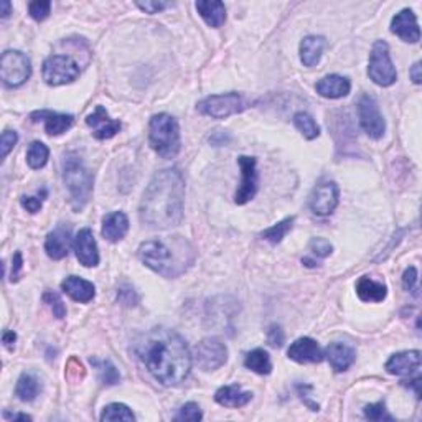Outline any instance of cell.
Segmentation results:
<instances>
[{"label":"cell","mask_w":422,"mask_h":422,"mask_svg":"<svg viewBox=\"0 0 422 422\" xmlns=\"http://www.w3.org/2000/svg\"><path fill=\"white\" fill-rule=\"evenodd\" d=\"M43 302L51 309V312H53V315L56 316V319H65V316H66V307H65V304H63L61 297L56 292H53V290L45 292L43 294Z\"/></svg>","instance_id":"cell-37"},{"label":"cell","mask_w":422,"mask_h":422,"mask_svg":"<svg viewBox=\"0 0 422 422\" xmlns=\"http://www.w3.org/2000/svg\"><path fill=\"white\" fill-rule=\"evenodd\" d=\"M325 355H326V360L330 363V366L334 368L336 373L346 371V369L350 368L356 360L355 348L340 341L330 343L329 348H326Z\"/></svg>","instance_id":"cell-20"},{"label":"cell","mask_w":422,"mask_h":422,"mask_svg":"<svg viewBox=\"0 0 422 422\" xmlns=\"http://www.w3.org/2000/svg\"><path fill=\"white\" fill-rule=\"evenodd\" d=\"M149 140L152 149L163 158L178 155L182 147L180 128L170 114H155L149 124Z\"/></svg>","instance_id":"cell-5"},{"label":"cell","mask_w":422,"mask_h":422,"mask_svg":"<svg viewBox=\"0 0 422 422\" xmlns=\"http://www.w3.org/2000/svg\"><path fill=\"white\" fill-rule=\"evenodd\" d=\"M63 182L70 192L73 208L81 211L93 195L94 177L78 155L68 154L63 160Z\"/></svg>","instance_id":"cell-4"},{"label":"cell","mask_w":422,"mask_h":422,"mask_svg":"<svg viewBox=\"0 0 422 422\" xmlns=\"http://www.w3.org/2000/svg\"><path fill=\"white\" fill-rule=\"evenodd\" d=\"M228 360V348L218 339H205L195 348V361L203 371H215Z\"/></svg>","instance_id":"cell-10"},{"label":"cell","mask_w":422,"mask_h":422,"mask_svg":"<svg viewBox=\"0 0 422 422\" xmlns=\"http://www.w3.org/2000/svg\"><path fill=\"white\" fill-rule=\"evenodd\" d=\"M246 108H249V103L240 93L213 94V96H208L203 101H200L197 106L200 114L213 119H226L230 115L242 113Z\"/></svg>","instance_id":"cell-6"},{"label":"cell","mask_w":422,"mask_h":422,"mask_svg":"<svg viewBox=\"0 0 422 422\" xmlns=\"http://www.w3.org/2000/svg\"><path fill=\"white\" fill-rule=\"evenodd\" d=\"M43 79L50 86H63L79 76V65L71 56L51 55L43 63Z\"/></svg>","instance_id":"cell-9"},{"label":"cell","mask_w":422,"mask_h":422,"mask_svg":"<svg viewBox=\"0 0 422 422\" xmlns=\"http://www.w3.org/2000/svg\"><path fill=\"white\" fill-rule=\"evenodd\" d=\"M19 135L17 132L14 130H5L2 137H0V149H2V158L7 157L10 154V150L14 149L15 144H17Z\"/></svg>","instance_id":"cell-43"},{"label":"cell","mask_w":422,"mask_h":422,"mask_svg":"<svg viewBox=\"0 0 422 422\" xmlns=\"http://www.w3.org/2000/svg\"><path fill=\"white\" fill-rule=\"evenodd\" d=\"M22 267H24V257L22 252L17 251L12 257V272H10V281L17 282L20 276H22Z\"/></svg>","instance_id":"cell-46"},{"label":"cell","mask_w":422,"mask_h":422,"mask_svg":"<svg viewBox=\"0 0 422 422\" xmlns=\"http://www.w3.org/2000/svg\"><path fill=\"white\" fill-rule=\"evenodd\" d=\"M135 5L140 10H144L145 14H158L162 12L163 9L170 7V4L168 2H152V0H149V2H137Z\"/></svg>","instance_id":"cell-47"},{"label":"cell","mask_w":422,"mask_h":422,"mask_svg":"<svg viewBox=\"0 0 422 422\" xmlns=\"http://www.w3.org/2000/svg\"><path fill=\"white\" fill-rule=\"evenodd\" d=\"M71 246V231L70 228H65V226H58L55 231L46 236L45 241V251L48 254L50 259L60 261L65 259L70 252Z\"/></svg>","instance_id":"cell-19"},{"label":"cell","mask_w":422,"mask_h":422,"mask_svg":"<svg viewBox=\"0 0 422 422\" xmlns=\"http://www.w3.org/2000/svg\"><path fill=\"white\" fill-rule=\"evenodd\" d=\"M86 124L93 129V135L99 140L110 139L120 130L119 120L110 118L103 106H96V109L86 118Z\"/></svg>","instance_id":"cell-14"},{"label":"cell","mask_w":422,"mask_h":422,"mask_svg":"<svg viewBox=\"0 0 422 422\" xmlns=\"http://www.w3.org/2000/svg\"><path fill=\"white\" fill-rule=\"evenodd\" d=\"M245 366L257 374H269L272 371L271 356L262 348H256V350L247 353L245 358Z\"/></svg>","instance_id":"cell-30"},{"label":"cell","mask_w":422,"mask_h":422,"mask_svg":"<svg viewBox=\"0 0 422 422\" xmlns=\"http://www.w3.org/2000/svg\"><path fill=\"white\" fill-rule=\"evenodd\" d=\"M403 287L408 290V292H413L418 295V271L416 267H408L403 274Z\"/></svg>","instance_id":"cell-45"},{"label":"cell","mask_w":422,"mask_h":422,"mask_svg":"<svg viewBox=\"0 0 422 422\" xmlns=\"http://www.w3.org/2000/svg\"><path fill=\"white\" fill-rule=\"evenodd\" d=\"M325 46L326 41L324 36H305L300 41V60L305 66H315L320 61Z\"/></svg>","instance_id":"cell-28"},{"label":"cell","mask_w":422,"mask_h":422,"mask_svg":"<svg viewBox=\"0 0 422 422\" xmlns=\"http://www.w3.org/2000/svg\"><path fill=\"white\" fill-rule=\"evenodd\" d=\"M252 399V393L245 391L237 384H230V386L220 388L215 394V401L225 408H242Z\"/></svg>","instance_id":"cell-25"},{"label":"cell","mask_w":422,"mask_h":422,"mask_svg":"<svg viewBox=\"0 0 422 422\" xmlns=\"http://www.w3.org/2000/svg\"><path fill=\"white\" fill-rule=\"evenodd\" d=\"M5 418L10 419V421H31L30 416H26V414H9V413H5Z\"/></svg>","instance_id":"cell-50"},{"label":"cell","mask_w":422,"mask_h":422,"mask_svg":"<svg viewBox=\"0 0 422 422\" xmlns=\"http://www.w3.org/2000/svg\"><path fill=\"white\" fill-rule=\"evenodd\" d=\"M203 413L197 403H187L182 406L178 414L175 416V421H202Z\"/></svg>","instance_id":"cell-39"},{"label":"cell","mask_w":422,"mask_h":422,"mask_svg":"<svg viewBox=\"0 0 422 422\" xmlns=\"http://www.w3.org/2000/svg\"><path fill=\"white\" fill-rule=\"evenodd\" d=\"M368 75L373 79L374 84L383 88L391 86L398 79V73H396L391 56H389V46L386 41H374L371 55H369Z\"/></svg>","instance_id":"cell-7"},{"label":"cell","mask_w":422,"mask_h":422,"mask_svg":"<svg viewBox=\"0 0 422 422\" xmlns=\"http://www.w3.org/2000/svg\"><path fill=\"white\" fill-rule=\"evenodd\" d=\"M356 294L363 302H383L388 295V289L383 282H376L371 277L363 276L356 282Z\"/></svg>","instance_id":"cell-27"},{"label":"cell","mask_w":422,"mask_h":422,"mask_svg":"<svg viewBox=\"0 0 422 422\" xmlns=\"http://www.w3.org/2000/svg\"><path fill=\"white\" fill-rule=\"evenodd\" d=\"M31 75V63L22 51L9 50L0 58V78L5 86L19 88Z\"/></svg>","instance_id":"cell-8"},{"label":"cell","mask_w":422,"mask_h":422,"mask_svg":"<svg viewBox=\"0 0 422 422\" xmlns=\"http://www.w3.org/2000/svg\"><path fill=\"white\" fill-rule=\"evenodd\" d=\"M48 157L50 149L43 142H31L29 150H26V163H29L30 168H34V170H38V168L45 167L46 162H48Z\"/></svg>","instance_id":"cell-32"},{"label":"cell","mask_w":422,"mask_h":422,"mask_svg":"<svg viewBox=\"0 0 422 422\" xmlns=\"http://www.w3.org/2000/svg\"><path fill=\"white\" fill-rule=\"evenodd\" d=\"M409 75H411V79H413L416 84H421V79H422V76H421V61L414 63L413 68H411Z\"/></svg>","instance_id":"cell-48"},{"label":"cell","mask_w":422,"mask_h":422,"mask_svg":"<svg viewBox=\"0 0 422 422\" xmlns=\"http://www.w3.org/2000/svg\"><path fill=\"white\" fill-rule=\"evenodd\" d=\"M31 119L35 123L43 120L46 134L50 135H60L63 132H66L75 123V118L71 114H60V113H51V110H40V113L31 114Z\"/></svg>","instance_id":"cell-24"},{"label":"cell","mask_w":422,"mask_h":422,"mask_svg":"<svg viewBox=\"0 0 422 422\" xmlns=\"http://www.w3.org/2000/svg\"><path fill=\"white\" fill-rule=\"evenodd\" d=\"M391 31L398 35L401 40L408 41V43H418L421 40V30L418 25V19L413 10L404 9L399 14L394 15L391 22Z\"/></svg>","instance_id":"cell-16"},{"label":"cell","mask_w":422,"mask_h":422,"mask_svg":"<svg viewBox=\"0 0 422 422\" xmlns=\"http://www.w3.org/2000/svg\"><path fill=\"white\" fill-rule=\"evenodd\" d=\"M363 414H365V418L369 421H393V416L388 414V409H386V404H384V401H379V403L365 406Z\"/></svg>","instance_id":"cell-36"},{"label":"cell","mask_w":422,"mask_h":422,"mask_svg":"<svg viewBox=\"0 0 422 422\" xmlns=\"http://www.w3.org/2000/svg\"><path fill=\"white\" fill-rule=\"evenodd\" d=\"M129 231V218L123 211H113L103 218V230L101 233L104 240L110 242H118L128 235Z\"/></svg>","instance_id":"cell-21"},{"label":"cell","mask_w":422,"mask_h":422,"mask_svg":"<svg viewBox=\"0 0 422 422\" xmlns=\"http://www.w3.org/2000/svg\"><path fill=\"white\" fill-rule=\"evenodd\" d=\"M267 341H269V345L274 346V348H281L284 345V341H286V334H284L281 325L274 324V325L269 326Z\"/></svg>","instance_id":"cell-44"},{"label":"cell","mask_w":422,"mask_h":422,"mask_svg":"<svg viewBox=\"0 0 422 422\" xmlns=\"http://www.w3.org/2000/svg\"><path fill=\"white\" fill-rule=\"evenodd\" d=\"M287 356L295 363H320L324 360V351L319 346L314 339H309V336H302V339L295 340L292 345L289 346Z\"/></svg>","instance_id":"cell-17"},{"label":"cell","mask_w":422,"mask_h":422,"mask_svg":"<svg viewBox=\"0 0 422 422\" xmlns=\"http://www.w3.org/2000/svg\"><path fill=\"white\" fill-rule=\"evenodd\" d=\"M139 257L152 271L163 277H178L187 272L195 262V249L182 236L167 240H150L142 242Z\"/></svg>","instance_id":"cell-3"},{"label":"cell","mask_w":422,"mask_h":422,"mask_svg":"<svg viewBox=\"0 0 422 422\" xmlns=\"http://www.w3.org/2000/svg\"><path fill=\"white\" fill-rule=\"evenodd\" d=\"M45 198H46V190H41V192L36 193L35 197H22L20 203H22V207L26 211H30V213H36V211H40Z\"/></svg>","instance_id":"cell-42"},{"label":"cell","mask_w":422,"mask_h":422,"mask_svg":"<svg viewBox=\"0 0 422 422\" xmlns=\"http://www.w3.org/2000/svg\"><path fill=\"white\" fill-rule=\"evenodd\" d=\"M15 340H17V335H15L12 330H5V331H4L2 341H4V345H5V346H7V348H12V345L15 343Z\"/></svg>","instance_id":"cell-49"},{"label":"cell","mask_w":422,"mask_h":422,"mask_svg":"<svg viewBox=\"0 0 422 422\" xmlns=\"http://www.w3.org/2000/svg\"><path fill=\"white\" fill-rule=\"evenodd\" d=\"M89 361H91V365L96 368L99 381L106 384V386H114V384H118L120 381V374L118 371V368H115L109 360L91 358Z\"/></svg>","instance_id":"cell-31"},{"label":"cell","mask_w":422,"mask_h":422,"mask_svg":"<svg viewBox=\"0 0 422 422\" xmlns=\"http://www.w3.org/2000/svg\"><path fill=\"white\" fill-rule=\"evenodd\" d=\"M134 350L149 373L163 386L182 384L192 369L187 341L170 329L157 326L135 340Z\"/></svg>","instance_id":"cell-1"},{"label":"cell","mask_w":422,"mask_h":422,"mask_svg":"<svg viewBox=\"0 0 422 422\" xmlns=\"http://www.w3.org/2000/svg\"><path fill=\"white\" fill-rule=\"evenodd\" d=\"M73 247H75L78 261L83 264L84 267H96L99 264V251L96 240H94L93 231L89 228H84L76 235L75 241H73Z\"/></svg>","instance_id":"cell-15"},{"label":"cell","mask_w":422,"mask_h":422,"mask_svg":"<svg viewBox=\"0 0 422 422\" xmlns=\"http://www.w3.org/2000/svg\"><path fill=\"white\" fill-rule=\"evenodd\" d=\"M294 221H295L294 216H290V218H286V220L279 221L277 225H274V226H271V228H267L266 231H262L261 236L266 241L271 242V245H279V242H281L284 240V237L287 236L289 231L292 230Z\"/></svg>","instance_id":"cell-34"},{"label":"cell","mask_w":422,"mask_h":422,"mask_svg":"<svg viewBox=\"0 0 422 422\" xmlns=\"http://www.w3.org/2000/svg\"><path fill=\"white\" fill-rule=\"evenodd\" d=\"M197 10L202 19L213 29H220L226 20V7L220 0H200L197 2Z\"/></svg>","instance_id":"cell-26"},{"label":"cell","mask_w":422,"mask_h":422,"mask_svg":"<svg viewBox=\"0 0 422 422\" xmlns=\"http://www.w3.org/2000/svg\"><path fill=\"white\" fill-rule=\"evenodd\" d=\"M310 251H312V254L316 257H329L331 254V251H334V246L330 245V241L324 240V237H314L312 241H310Z\"/></svg>","instance_id":"cell-41"},{"label":"cell","mask_w":422,"mask_h":422,"mask_svg":"<svg viewBox=\"0 0 422 422\" xmlns=\"http://www.w3.org/2000/svg\"><path fill=\"white\" fill-rule=\"evenodd\" d=\"M84 374H86V371H84V366L81 365V361L75 356L70 358V361L66 363V378L70 379L71 383H79L83 381Z\"/></svg>","instance_id":"cell-40"},{"label":"cell","mask_w":422,"mask_h":422,"mask_svg":"<svg viewBox=\"0 0 422 422\" xmlns=\"http://www.w3.org/2000/svg\"><path fill=\"white\" fill-rule=\"evenodd\" d=\"M358 118H360L361 129L365 130L371 139L378 140L384 135L386 123H384L383 115L379 113V106L373 96L365 94V96L360 98V103H358Z\"/></svg>","instance_id":"cell-11"},{"label":"cell","mask_w":422,"mask_h":422,"mask_svg":"<svg viewBox=\"0 0 422 422\" xmlns=\"http://www.w3.org/2000/svg\"><path fill=\"white\" fill-rule=\"evenodd\" d=\"M185 180L178 168L157 172L142 195L140 221L152 230H170L183 220Z\"/></svg>","instance_id":"cell-2"},{"label":"cell","mask_w":422,"mask_h":422,"mask_svg":"<svg viewBox=\"0 0 422 422\" xmlns=\"http://www.w3.org/2000/svg\"><path fill=\"white\" fill-rule=\"evenodd\" d=\"M0 7H2V17L5 19V17H9V14H10V9H12V4L9 2V0H4L2 4H0Z\"/></svg>","instance_id":"cell-51"},{"label":"cell","mask_w":422,"mask_h":422,"mask_svg":"<svg viewBox=\"0 0 422 422\" xmlns=\"http://www.w3.org/2000/svg\"><path fill=\"white\" fill-rule=\"evenodd\" d=\"M51 10V2L48 0H36V2H31L29 5V12L31 19L36 20V22H43L45 19H48Z\"/></svg>","instance_id":"cell-38"},{"label":"cell","mask_w":422,"mask_h":422,"mask_svg":"<svg viewBox=\"0 0 422 422\" xmlns=\"http://www.w3.org/2000/svg\"><path fill=\"white\" fill-rule=\"evenodd\" d=\"M294 125L302 134L305 139L314 140L320 135V128L315 123V119L307 113H297L294 115Z\"/></svg>","instance_id":"cell-33"},{"label":"cell","mask_w":422,"mask_h":422,"mask_svg":"<svg viewBox=\"0 0 422 422\" xmlns=\"http://www.w3.org/2000/svg\"><path fill=\"white\" fill-rule=\"evenodd\" d=\"M340 188L335 182H321L310 195L309 207L316 216H329L339 207Z\"/></svg>","instance_id":"cell-12"},{"label":"cell","mask_w":422,"mask_h":422,"mask_svg":"<svg viewBox=\"0 0 422 422\" xmlns=\"http://www.w3.org/2000/svg\"><path fill=\"white\" fill-rule=\"evenodd\" d=\"M61 289L63 292L70 295L73 300H76V302H81V304L91 302L94 295H96V287H94V284L78 276L66 277L65 281L61 282Z\"/></svg>","instance_id":"cell-22"},{"label":"cell","mask_w":422,"mask_h":422,"mask_svg":"<svg viewBox=\"0 0 422 422\" xmlns=\"http://www.w3.org/2000/svg\"><path fill=\"white\" fill-rule=\"evenodd\" d=\"M40 388V381L35 374L24 373L22 376L19 378L17 386H15V394H17L19 399L24 401V403H31V401L38 396Z\"/></svg>","instance_id":"cell-29"},{"label":"cell","mask_w":422,"mask_h":422,"mask_svg":"<svg viewBox=\"0 0 422 422\" xmlns=\"http://www.w3.org/2000/svg\"><path fill=\"white\" fill-rule=\"evenodd\" d=\"M316 93L320 94L321 98L326 99H339L346 96L351 89L350 79L340 75H329L321 78L319 83L315 84Z\"/></svg>","instance_id":"cell-23"},{"label":"cell","mask_w":422,"mask_h":422,"mask_svg":"<svg viewBox=\"0 0 422 422\" xmlns=\"http://www.w3.org/2000/svg\"><path fill=\"white\" fill-rule=\"evenodd\" d=\"M237 163H240L241 168V185L235 195V202L237 205H246L247 202H251L257 193L259 177H257L256 158L241 155L237 158Z\"/></svg>","instance_id":"cell-13"},{"label":"cell","mask_w":422,"mask_h":422,"mask_svg":"<svg viewBox=\"0 0 422 422\" xmlns=\"http://www.w3.org/2000/svg\"><path fill=\"white\" fill-rule=\"evenodd\" d=\"M135 416L125 404L113 403L108 404L101 413V421H129L132 422Z\"/></svg>","instance_id":"cell-35"},{"label":"cell","mask_w":422,"mask_h":422,"mask_svg":"<svg viewBox=\"0 0 422 422\" xmlns=\"http://www.w3.org/2000/svg\"><path fill=\"white\" fill-rule=\"evenodd\" d=\"M421 368V351L411 350V351H401L396 353L389 358L386 363V371L396 376H411V374L418 373Z\"/></svg>","instance_id":"cell-18"}]
</instances>
